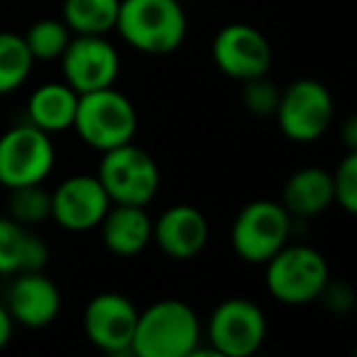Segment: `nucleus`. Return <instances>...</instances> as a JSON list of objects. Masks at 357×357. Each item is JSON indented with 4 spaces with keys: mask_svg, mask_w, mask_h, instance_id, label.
Returning a JSON list of instances; mask_svg holds the SVG:
<instances>
[{
    "mask_svg": "<svg viewBox=\"0 0 357 357\" xmlns=\"http://www.w3.org/2000/svg\"><path fill=\"white\" fill-rule=\"evenodd\" d=\"M201 347V318L181 298H162L137 316L132 347L137 357H194Z\"/></svg>",
    "mask_w": 357,
    "mask_h": 357,
    "instance_id": "nucleus-1",
    "label": "nucleus"
},
{
    "mask_svg": "<svg viewBox=\"0 0 357 357\" xmlns=\"http://www.w3.org/2000/svg\"><path fill=\"white\" fill-rule=\"evenodd\" d=\"M115 30L142 54H172L184 45L189 22L178 0H120Z\"/></svg>",
    "mask_w": 357,
    "mask_h": 357,
    "instance_id": "nucleus-2",
    "label": "nucleus"
},
{
    "mask_svg": "<svg viewBox=\"0 0 357 357\" xmlns=\"http://www.w3.org/2000/svg\"><path fill=\"white\" fill-rule=\"evenodd\" d=\"M76 135L96 152H108L120 144L135 142L137 135V110L132 100L115 86L79 96L74 128Z\"/></svg>",
    "mask_w": 357,
    "mask_h": 357,
    "instance_id": "nucleus-3",
    "label": "nucleus"
},
{
    "mask_svg": "<svg viewBox=\"0 0 357 357\" xmlns=\"http://www.w3.org/2000/svg\"><path fill=\"white\" fill-rule=\"evenodd\" d=\"M331 282L328 262L311 245H284L264 262V284L272 298L287 306H306L321 298Z\"/></svg>",
    "mask_w": 357,
    "mask_h": 357,
    "instance_id": "nucleus-4",
    "label": "nucleus"
},
{
    "mask_svg": "<svg viewBox=\"0 0 357 357\" xmlns=\"http://www.w3.org/2000/svg\"><path fill=\"white\" fill-rule=\"evenodd\" d=\"M96 176L103 184L110 204L149 206L162 184L154 157L135 142L103 152Z\"/></svg>",
    "mask_w": 357,
    "mask_h": 357,
    "instance_id": "nucleus-5",
    "label": "nucleus"
},
{
    "mask_svg": "<svg viewBox=\"0 0 357 357\" xmlns=\"http://www.w3.org/2000/svg\"><path fill=\"white\" fill-rule=\"evenodd\" d=\"M291 223V215L279 201H250L230 225L233 252L248 264H264L289 243Z\"/></svg>",
    "mask_w": 357,
    "mask_h": 357,
    "instance_id": "nucleus-6",
    "label": "nucleus"
},
{
    "mask_svg": "<svg viewBox=\"0 0 357 357\" xmlns=\"http://www.w3.org/2000/svg\"><path fill=\"white\" fill-rule=\"evenodd\" d=\"M56 162L52 135L22 123L0 135V186L45 184Z\"/></svg>",
    "mask_w": 357,
    "mask_h": 357,
    "instance_id": "nucleus-7",
    "label": "nucleus"
},
{
    "mask_svg": "<svg viewBox=\"0 0 357 357\" xmlns=\"http://www.w3.org/2000/svg\"><path fill=\"white\" fill-rule=\"evenodd\" d=\"M206 340L218 357H250L267 340V316L245 296L225 298L211 313Z\"/></svg>",
    "mask_w": 357,
    "mask_h": 357,
    "instance_id": "nucleus-8",
    "label": "nucleus"
},
{
    "mask_svg": "<svg viewBox=\"0 0 357 357\" xmlns=\"http://www.w3.org/2000/svg\"><path fill=\"white\" fill-rule=\"evenodd\" d=\"M333 96L318 79H296L282 89L277 103V125L291 142H316L333 123Z\"/></svg>",
    "mask_w": 357,
    "mask_h": 357,
    "instance_id": "nucleus-9",
    "label": "nucleus"
},
{
    "mask_svg": "<svg viewBox=\"0 0 357 357\" xmlns=\"http://www.w3.org/2000/svg\"><path fill=\"white\" fill-rule=\"evenodd\" d=\"M59 61L64 81L79 96L115 86L120 76V54L105 35H74Z\"/></svg>",
    "mask_w": 357,
    "mask_h": 357,
    "instance_id": "nucleus-10",
    "label": "nucleus"
},
{
    "mask_svg": "<svg viewBox=\"0 0 357 357\" xmlns=\"http://www.w3.org/2000/svg\"><path fill=\"white\" fill-rule=\"evenodd\" d=\"M211 56L218 71L243 84V81L269 74L272 45L257 27L248 22H230L213 37Z\"/></svg>",
    "mask_w": 357,
    "mask_h": 357,
    "instance_id": "nucleus-11",
    "label": "nucleus"
},
{
    "mask_svg": "<svg viewBox=\"0 0 357 357\" xmlns=\"http://www.w3.org/2000/svg\"><path fill=\"white\" fill-rule=\"evenodd\" d=\"M139 311L125 294L100 291L84 308V333L93 347L108 355H125L132 347Z\"/></svg>",
    "mask_w": 357,
    "mask_h": 357,
    "instance_id": "nucleus-12",
    "label": "nucleus"
},
{
    "mask_svg": "<svg viewBox=\"0 0 357 357\" xmlns=\"http://www.w3.org/2000/svg\"><path fill=\"white\" fill-rule=\"evenodd\" d=\"M110 199L96 174H74L52 191V220L69 233H86L100 225Z\"/></svg>",
    "mask_w": 357,
    "mask_h": 357,
    "instance_id": "nucleus-13",
    "label": "nucleus"
},
{
    "mask_svg": "<svg viewBox=\"0 0 357 357\" xmlns=\"http://www.w3.org/2000/svg\"><path fill=\"white\" fill-rule=\"evenodd\" d=\"M6 308L15 326L47 328L56 321L61 311V291L54 282L40 272L13 274V282L6 294Z\"/></svg>",
    "mask_w": 357,
    "mask_h": 357,
    "instance_id": "nucleus-14",
    "label": "nucleus"
},
{
    "mask_svg": "<svg viewBox=\"0 0 357 357\" xmlns=\"http://www.w3.org/2000/svg\"><path fill=\"white\" fill-rule=\"evenodd\" d=\"M208 220L196 206H169L157 220H152V243L167 257L178 259V262L194 259L196 255L204 252V248L208 245Z\"/></svg>",
    "mask_w": 357,
    "mask_h": 357,
    "instance_id": "nucleus-15",
    "label": "nucleus"
},
{
    "mask_svg": "<svg viewBox=\"0 0 357 357\" xmlns=\"http://www.w3.org/2000/svg\"><path fill=\"white\" fill-rule=\"evenodd\" d=\"M98 228L108 252L118 257H135L152 245V218L147 206L110 204Z\"/></svg>",
    "mask_w": 357,
    "mask_h": 357,
    "instance_id": "nucleus-16",
    "label": "nucleus"
},
{
    "mask_svg": "<svg viewBox=\"0 0 357 357\" xmlns=\"http://www.w3.org/2000/svg\"><path fill=\"white\" fill-rule=\"evenodd\" d=\"M50 262V248L32 228L0 215V274L40 272Z\"/></svg>",
    "mask_w": 357,
    "mask_h": 357,
    "instance_id": "nucleus-17",
    "label": "nucleus"
},
{
    "mask_svg": "<svg viewBox=\"0 0 357 357\" xmlns=\"http://www.w3.org/2000/svg\"><path fill=\"white\" fill-rule=\"evenodd\" d=\"M335 204L333 176L321 167H303L287 178L282 191V206L291 218H313L326 213Z\"/></svg>",
    "mask_w": 357,
    "mask_h": 357,
    "instance_id": "nucleus-18",
    "label": "nucleus"
},
{
    "mask_svg": "<svg viewBox=\"0 0 357 357\" xmlns=\"http://www.w3.org/2000/svg\"><path fill=\"white\" fill-rule=\"evenodd\" d=\"M79 93L66 81H50L37 86L27 100V123L45 132H66L74 128Z\"/></svg>",
    "mask_w": 357,
    "mask_h": 357,
    "instance_id": "nucleus-19",
    "label": "nucleus"
},
{
    "mask_svg": "<svg viewBox=\"0 0 357 357\" xmlns=\"http://www.w3.org/2000/svg\"><path fill=\"white\" fill-rule=\"evenodd\" d=\"M120 0H64L61 20L71 35H108L118 22Z\"/></svg>",
    "mask_w": 357,
    "mask_h": 357,
    "instance_id": "nucleus-20",
    "label": "nucleus"
},
{
    "mask_svg": "<svg viewBox=\"0 0 357 357\" xmlns=\"http://www.w3.org/2000/svg\"><path fill=\"white\" fill-rule=\"evenodd\" d=\"M35 56L27 50V42L17 32H0V96L15 93L27 84Z\"/></svg>",
    "mask_w": 357,
    "mask_h": 357,
    "instance_id": "nucleus-21",
    "label": "nucleus"
},
{
    "mask_svg": "<svg viewBox=\"0 0 357 357\" xmlns=\"http://www.w3.org/2000/svg\"><path fill=\"white\" fill-rule=\"evenodd\" d=\"M8 199V215L17 223L35 228L52 218V191L45 189V184H27L15 186Z\"/></svg>",
    "mask_w": 357,
    "mask_h": 357,
    "instance_id": "nucleus-22",
    "label": "nucleus"
},
{
    "mask_svg": "<svg viewBox=\"0 0 357 357\" xmlns=\"http://www.w3.org/2000/svg\"><path fill=\"white\" fill-rule=\"evenodd\" d=\"M22 37H25L27 50L35 56V61H52L59 59L74 35L61 17H42V20L32 22L30 30Z\"/></svg>",
    "mask_w": 357,
    "mask_h": 357,
    "instance_id": "nucleus-23",
    "label": "nucleus"
},
{
    "mask_svg": "<svg viewBox=\"0 0 357 357\" xmlns=\"http://www.w3.org/2000/svg\"><path fill=\"white\" fill-rule=\"evenodd\" d=\"M333 176V196L335 204L347 215L357 213V152H347Z\"/></svg>",
    "mask_w": 357,
    "mask_h": 357,
    "instance_id": "nucleus-24",
    "label": "nucleus"
},
{
    "mask_svg": "<svg viewBox=\"0 0 357 357\" xmlns=\"http://www.w3.org/2000/svg\"><path fill=\"white\" fill-rule=\"evenodd\" d=\"M279 96H282V89H277V84H274L267 74L257 76V79L243 81L245 108H248L252 115H259V118L274 115L277 103H279Z\"/></svg>",
    "mask_w": 357,
    "mask_h": 357,
    "instance_id": "nucleus-25",
    "label": "nucleus"
},
{
    "mask_svg": "<svg viewBox=\"0 0 357 357\" xmlns=\"http://www.w3.org/2000/svg\"><path fill=\"white\" fill-rule=\"evenodd\" d=\"M13 328H15V323H13V318H10V313H8L6 303L0 301V350H3V347L10 342Z\"/></svg>",
    "mask_w": 357,
    "mask_h": 357,
    "instance_id": "nucleus-26",
    "label": "nucleus"
},
{
    "mask_svg": "<svg viewBox=\"0 0 357 357\" xmlns=\"http://www.w3.org/2000/svg\"><path fill=\"white\" fill-rule=\"evenodd\" d=\"M342 139L347 144V152H357V123L355 118L345 120V132H342Z\"/></svg>",
    "mask_w": 357,
    "mask_h": 357,
    "instance_id": "nucleus-27",
    "label": "nucleus"
}]
</instances>
